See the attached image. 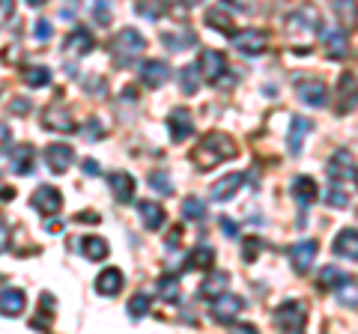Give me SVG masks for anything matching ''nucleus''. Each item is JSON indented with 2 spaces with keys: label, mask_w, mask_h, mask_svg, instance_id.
Segmentation results:
<instances>
[{
  "label": "nucleus",
  "mask_w": 358,
  "mask_h": 334,
  "mask_svg": "<svg viewBox=\"0 0 358 334\" xmlns=\"http://www.w3.org/2000/svg\"><path fill=\"white\" fill-rule=\"evenodd\" d=\"M179 84H182L185 96H194L197 87H200V69L197 66H182V69H179Z\"/></svg>",
  "instance_id": "33"
},
{
  "label": "nucleus",
  "mask_w": 358,
  "mask_h": 334,
  "mask_svg": "<svg viewBox=\"0 0 358 334\" xmlns=\"http://www.w3.org/2000/svg\"><path fill=\"white\" fill-rule=\"evenodd\" d=\"M15 197V188H9L3 180H0V200H13Z\"/></svg>",
  "instance_id": "55"
},
{
  "label": "nucleus",
  "mask_w": 358,
  "mask_h": 334,
  "mask_svg": "<svg viewBox=\"0 0 358 334\" xmlns=\"http://www.w3.org/2000/svg\"><path fill=\"white\" fill-rule=\"evenodd\" d=\"M9 167H13V173H18V176H30L36 170V150H33L30 143H18V147L9 152Z\"/></svg>",
  "instance_id": "13"
},
{
  "label": "nucleus",
  "mask_w": 358,
  "mask_h": 334,
  "mask_svg": "<svg viewBox=\"0 0 358 334\" xmlns=\"http://www.w3.org/2000/svg\"><path fill=\"white\" fill-rule=\"evenodd\" d=\"M320 33H322V51H326L331 60L346 57L350 45H346V33L343 30H320Z\"/></svg>",
  "instance_id": "23"
},
{
  "label": "nucleus",
  "mask_w": 358,
  "mask_h": 334,
  "mask_svg": "<svg viewBox=\"0 0 358 334\" xmlns=\"http://www.w3.org/2000/svg\"><path fill=\"white\" fill-rule=\"evenodd\" d=\"M310 119L308 117H293V122H289V135H287V147L293 155L301 152V147H305V135L310 131Z\"/></svg>",
  "instance_id": "25"
},
{
  "label": "nucleus",
  "mask_w": 358,
  "mask_h": 334,
  "mask_svg": "<svg viewBox=\"0 0 358 334\" xmlns=\"http://www.w3.org/2000/svg\"><path fill=\"white\" fill-rule=\"evenodd\" d=\"M122 281H126V277H122V272L120 269H105L102 275L96 277V293L99 296H108V298H114L120 289H122Z\"/></svg>",
  "instance_id": "27"
},
{
  "label": "nucleus",
  "mask_w": 358,
  "mask_h": 334,
  "mask_svg": "<svg viewBox=\"0 0 358 334\" xmlns=\"http://www.w3.org/2000/svg\"><path fill=\"white\" fill-rule=\"evenodd\" d=\"M99 135H102V126H99V119H90L87 122V138L90 140H99Z\"/></svg>",
  "instance_id": "50"
},
{
  "label": "nucleus",
  "mask_w": 358,
  "mask_h": 334,
  "mask_svg": "<svg viewBox=\"0 0 358 334\" xmlns=\"http://www.w3.org/2000/svg\"><path fill=\"white\" fill-rule=\"evenodd\" d=\"M296 96L310 108H322L329 102V87L317 78H301V81H296Z\"/></svg>",
  "instance_id": "10"
},
{
  "label": "nucleus",
  "mask_w": 358,
  "mask_h": 334,
  "mask_svg": "<svg viewBox=\"0 0 358 334\" xmlns=\"http://www.w3.org/2000/svg\"><path fill=\"white\" fill-rule=\"evenodd\" d=\"M293 197L299 200V206H301V209H308L313 200L320 197L317 182H313L310 176H299V180H293Z\"/></svg>",
  "instance_id": "28"
},
{
  "label": "nucleus",
  "mask_w": 358,
  "mask_h": 334,
  "mask_svg": "<svg viewBox=\"0 0 358 334\" xmlns=\"http://www.w3.org/2000/svg\"><path fill=\"white\" fill-rule=\"evenodd\" d=\"M72 159H75V152H72L69 143H51V147L45 150V161H48V167L54 173H63L66 167L72 164Z\"/></svg>",
  "instance_id": "19"
},
{
  "label": "nucleus",
  "mask_w": 358,
  "mask_h": 334,
  "mask_svg": "<svg viewBox=\"0 0 358 334\" xmlns=\"http://www.w3.org/2000/svg\"><path fill=\"white\" fill-rule=\"evenodd\" d=\"M227 284H230V275L227 272H209L206 281L200 284V296H203L206 302H215L218 296L227 293Z\"/></svg>",
  "instance_id": "22"
},
{
  "label": "nucleus",
  "mask_w": 358,
  "mask_h": 334,
  "mask_svg": "<svg viewBox=\"0 0 358 334\" xmlns=\"http://www.w3.org/2000/svg\"><path fill=\"white\" fill-rule=\"evenodd\" d=\"M81 170H84L87 176H99V173H102V170H99V161H96V159H84Z\"/></svg>",
  "instance_id": "49"
},
{
  "label": "nucleus",
  "mask_w": 358,
  "mask_h": 334,
  "mask_svg": "<svg viewBox=\"0 0 358 334\" xmlns=\"http://www.w3.org/2000/svg\"><path fill=\"white\" fill-rule=\"evenodd\" d=\"M322 30V18L317 13V6L301 3L299 9L287 15V33L289 36H308V33H320Z\"/></svg>",
  "instance_id": "5"
},
{
  "label": "nucleus",
  "mask_w": 358,
  "mask_h": 334,
  "mask_svg": "<svg viewBox=\"0 0 358 334\" xmlns=\"http://www.w3.org/2000/svg\"><path fill=\"white\" fill-rule=\"evenodd\" d=\"M138 9H141V15H147L150 21H155V18L164 13V3H155V6H152V3H147V0H141Z\"/></svg>",
  "instance_id": "44"
},
{
  "label": "nucleus",
  "mask_w": 358,
  "mask_h": 334,
  "mask_svg": "<svg viewBox=\"0 0 358 334\" xmlns=\"http://www.w3.org/2000/svg\"><path fill=\"white\" fill-rule=\"evenodd\" d=\"M221 230L224 233H227V236L233 239V236H236V233H239V227H236V221H230V218H221Z\"/></svg>",
  "instance_id": "52"
},
{
  "label": "nucleus",
  "mask_w": 358,
  "mask_h": 334,
  "mask_svg": "<svg viewBox=\"0 0 358 334\" xmlns=\"http://www.w3.org/2000/svg\"><path fill=\"white\" fill-rule=\"evenodd\" d=\"M206 21H209V27H215L221 33H230V36H233V21H230V15H224L221 9H209Z\"/></svg>",
  "instance_id": "40"
},
{
  "label": "nucleus",
  "mask_w": 358,
  "mask_h": 334,
  "mask_svg": "<svg viewBox=\"0 0 358 334\" xmlns=\"http://www.w3.org/2000/svg\"><path fill=\"white\" fill-rule=\"evenodd\" d=\"M138 72H141V81L147 87H162V84H167V78H171V66L164 60H147Z\"/></svg>",
  "instance_id": "17"
},
{
  "label": "nucleus",
  "mask_w": 358,
  "mask_h": 334,
  "mask_svg": "<svg viewBox=\"0 0 358 334\" xmlns=\"http://www.w3.org/2000/svg\"><path fill=\"white\" fill-rule=\"evenodd\" d=\"M27 3H30V6H45L48 0H27Z\"/></svg>",
  "instance_id": "58"
},
{
  "label": "nucleus",
  "mask_w": 358,
  "mask_h": 334,
  "mask_svg": "<svg viewBox=\"0 0 358 334\" xmlns=\"http://www.w3.org/2000/svg\"><path fill=\"white\" fill-rule=\"evenodd\" d=\"M212 257H215V254H212L209 245H197V248L188 254V269H209Z\"/></svg>",
  "instance_id": "34"
},
{
  "label": "nucleus",
  "mask_w": 358,
  "mask_h": 334,
  "mask_svg": "<svg viewBox=\"0 0 358 334\" xmlns=\"http://www.w3.org/2000/svg\"><path fill=\"white\" fill-rule=\"evenodd\" d=\"M188 3H197V0H188Z\"/></svg>",
  "instance_id": "59"
},
{
  "label": "nucleus",
  "mask_w": 358,
  "mask_h": 334,
  "mask_svg": "<svg viewBox=\"0 0 358 334\" xmlns=\"http://www.w3.org/2000/svg\"><path fill=\"white\" fill-rule=\"evenodd\" d=\"M257 251H260V242L257 239H251V242H245V260H257Z\"/></svg>",
  "instance_id": "48"
},
{
  "label": "nucleus",
  "mask_w": 358,
  "mask_h": 334,
  "mask_svg": "<svg viewBox=\"0 0 358 334\" xmlns=\"http://www.w3.org/2000/svg\"><path fill=\"white\" fill-rule=\"evenodd\" d=\"M150 185L155 188V191H159V194H173V182H171V176H167L164 170H152L150 173Z\"/></svg>",
  "instance_id": "41"
},
{
  "label": "nucleus",
  "mask_w": 358,
  "mask_h": 334,
  "mask_svg": "<svg viewBox=\"0 0 358 334\" xmlns=\"http://www.w3.org/2000/svg\"><path fill=\"white\" fill-rule=\"evenodd\" d=\"M334 254L338 257H346V260H355L358 263V230H341L338 233V239H334Z\"/></svg>",
  "instance_id": "24"
},
{
  "label": "nucleus",
  "mask_w": 358,
  "mask_h": 334,
  "mask_svg": "<svg viewBox=\"0 0 358 334\" xmlns=\"http://www.w3.org/2000/svg\"><path fill=\"white\" fill-rule=\"evenodd\" d=\"M275 326L287 331V334H296L308 326V307L301 302H284L281 307L275 310Z\"/></svg>",
  "instance_id": "6"
},
{
  "label": "nucleus",
  "mask_w": 358,
  "mask_h": 334,
  "mask_svg": "<svg viewBox=\"0 0 358 334\" xmlns=\"http://www.w3.org/2000/svg\"><path fill=\"white\" fill-rule=\"evenodd\" d=\"M93 18H96V24L108 27V21H110V0H93Z\"/></svg>",
  "instance_id": "42"
},
{
  "label": "nucleus",
  "mask_w": 358,
  "mask_h": 334,
  "mask_svg": "<svg viewBox=\"0 0 358 334\" xmlns=\"http://www.w3.org/2000/svg\"><path fill=\"white\" fill-rule=\"evenodd\" d=\"M0 15H3V18H13V15H15V0H0Z\"/></svg>",
  "instance_id": "51"
},
{
  "label": "nucleus",
  "mask_w": 358,
  "mask_h": 334,
  "mask_svg": "<svg viewBox=\"0 0 358 334\" xmlns=\"http://www.w3.org/2000/svg\"><path fill=\"white\" fill-rule=\"evenodd\" d=\"M221 3L230 6V9H236V13H251L254 0H221Z\"/></svg>",
  "instance_id": "47"
},
{
  "label": "nucleus",
  "mask_w": 358,
  "mask_h": 334,
  "mask_svg": "<svg viewBox=\"0 0 358 334\" xmlns=\"http://www.w3.org/2000/svg\"><path fill=\"white\" fill-rule=\"evenodd\" d=\"M108 185H110V191H114V197L120 200V203H131V197H134V176L126 173V170H117V173H110L108 176Z\"/></svg>",
  "instance_id": "18"
},
{
  "label": "nucleus",
  "mask_w": 358,
  "mask_h": 334,
  "mask_svg": "<svg viewBox=\"0 0 358 334\" xmlns=\"http://www.w3.org/2000/svg\"><path fill=\"white\" fill-rule=\"evenodd\" d=\"M242 185H245L242 173H227L224 180H218L215 185H212V200H215V203H227V200H233L239 194Z\"/></svg>",
  "instance_id": "14"
},
{
  "label": "nucleus",
  "mask_w": 358,
  "mask_h": 334,
  "mask_svg": "<svg viewBox=\"0 0 358 334\" xmlns=\"http://www.w3.org/2000/svg\"><path fill=\"white\" fill-rule=\"evenodd\" d=\"M326 203H329V206H338V209H346V206H350V188H343V185H331V182H329Z\"/></svg>",
  "instance_id": "38"
},
{
  "label": "nucleus",
  "mask_w": 358,
  "mask_h": 334,
  "mask_svg": "<svg viewBox=\"0 0 358 334\" xmlns=\"http://www.w3.org/2000/svg\"><path fill=\"white\" fill-rule=\"evenodd\" d=\"M176 242H182V227H173L167 236V248H176Z\"/></svg>",
  "instance_id": "54"
},
{
  "label": "nucleus",
  "mask_w": 358,
  "mask_h": 334,
  "mask_svg": "<svg viewBox=\"0 0 358 334\" xmlns=\"http://www.w3.org/2000/svg\"><path fill=\"white\" fill-rule=\"evenodd\" d=\"M51 33H54V30H51V21L39 18L36 24H33V36H36V39H42V42H45V39H51Z\"/></svg>",
  "instance_id": "45"
},
{
  "label": "nucleus",
  "mask_w": 358,
  "mask_h": 334,
  "mask_svg": "<svg viewBox=\"0 0 358 334\" xmlns=\"http://www.w3.org/2000/svg\"><path fill=\"white\" fill-rule=\"evenodd\" d=\"M331 9H334V15L341 18L343 27H352L355 21H358V6H355V0H331Z\"/></svg>",
  "instance_id": "31"
},
{
  "label": "nucleus",
  "mask_w": 358,
  "mask_h": 334,
  "mask_svg": "<svg viewBox=\"0 0 358 334\" xmlns=\"http://www.w3.org/2000/svg\"><path fill=\"white\" fill-rule=\"evenodd\" d=\"M75 6H78V0H63L60 15H63V18H75Z\"/></svg>",
  "instance_id": "53"
},
{
  "label": "nucleus",
  "mask_w": 358,
  "mask_h": 334,
  "mask_svg": "<svg viewBox=\"0 0 358 334\" xmlns=\"http://www.w3.org/2000/svg\"><path fill=\"white\" fill-rule=\"evenodd\" d=\"M167 129H171V138L179 143V140H185V138H192L194 135V122H192V114H188L185 108H179L173 110L171 117H167Z\"/></svg>",
  "instance_id": "15"
},
{
  "label": "nucleus",
  "mask_w": 358,
  "mask_h": 334,
  "mask_svg": "<svg viewBox=\"0 0 358 334\" xmlns=\"http://www.w3.org/2000/svg\"><path fill=\"white\" fill-rule=\"evenodd\" d=\"M358 108V78L352 72H343L338 81V114H352Z\"/></svg>",
  "instance_id": "12"
},
{
  "label": "nucleus",
  "mask_w": 358,
  "mask_h": 334,
  "mask_svg": "<svg viewBox=\"0 0 358 334\" xmlns=\"http://www.w3.org/2000/svg\"><path fill=\"white\" fill-rule=\"evenodd\" d=\"M162 42L171 51H179V48H188V45H194V36L188 30H182V33H162Z\"/></svg>",
  "instance_id": "37"
},
{
  "label": "nucleus",
  "mask_w": 358,
  "mask_h": 334,
  "mask_svg": "<svg viewBox=\"0 0 358 334\" xmlns=\"http://www.w3.org/2000/svg\"><path fill=\"white\" fill-rule=\"evenodd\" d=\"M245 314V298L239 296H218L215 298V307H212V319L221 322V326H233L239 317Z\"/></svg>",
  "instance_id": "8"
},
{
  "label": "nucleus",
  "mask_w": 358,
  "mask_h": 334,
  "mask_svg": "<svg viewBox=\"0 0 358 334\" xmlns=\"http://www.w3.org/2000/svg\"><path fill=\"white\" fill-rule=\"evenodd\" d=\"M27 108H30V105L24 102V99H18V102H13V110H15V114H24Z\"/></svg>",
  "instance_id": "56"
},
{
  "label": "nucleus",
  "mask_w": 358,
  "mask_h": 334,
  "mask_svg": "<svg viewBox=\"0 0 358 334\" xmlns=\"http://www.w3.org/2000/svg\"><path fill=\"white\" fill-rule=\"evenodd\" d=\"M326 173H329V182L331 185H343V188H352L358 182V164L352 159V152L338 150L329 159L326 164Z\"/></svg>",
  "instance_id": "3"
},
{
  "label": "nucleus",
  "mask_w": 358,
  "mask_h": 334,
  "mask_svg": "<svg viewBox=\"0 0 358 334\" xmlns=\"http://www.w3.org/2000/svg\"><path fill=\"white\" fill-rule=\"evenodd\" d=\"M346 281H352V277H346L343 272L334 269V266H326V269L320 272V289H341Z\"/></svg>",
  "instance_id": "32"
},
{
  "label": "nucleus",
  "mask_w": 358,
  "mask_h": 334,
  "mask_svg": "<svg viewBox=\"0 0 358 334\" xmlns=\"http://www.w3.org/2000/svg\"><path fill=\"white\" fill-rule=\"evenodd\" d=\"M108 242L102 236H84L81 239V254H84V260L90 263H99V260H105L108 257Z\"/></svg>",
  "instance_id": "29"
},
{
  "label": "nucleus",
  "mask_w": 358,
  "mask_h": 334,
  "mask_svg": "<svg viewBox=\"0 0 358 334\" xmlns=\"http://www.w3.org/2000/svg\"><path fill=\"white\" fill-rule=\"evenodd\" d=\"M233 155H236V143H233V138L221 135V131H212V135H206L194 147L192 161L197 164V170H212V167H218L221 161L233 159Z\"/></svg>",
  "instance_id": "1"
},
{
  "label": "nucleus",
  "mask_w": 358,
  "mask_h": 334,
  "mask_svg": "<svg viewBox=\"0 0 358 334\" xmlns=\"http://www.w3.org/2000/svg\"><path fill=\"white\" fill-rule=\"evenodd\" d=\"M317 251H320V245L313 242V239L296 242L293 248H289V263H293V269H296L299 275H308L310 266H313V260H317Z\"/></svg>",
  "instance_id": "11"
},
{
  "label": "nucleus",
  "mask_w": 358,
  "mask_h": 334,
  "mask_svg": "<svg viewBox=\"0 0 358 334\" xmlns=\"http://www.w3.org/2000/svg\"><path fill=\"white\" fill-rule=\"evenodd\" d=\"M24 305H27V298L21 289H13V286L0 289V317H21Z\"/></svg>",
  "instance_id": "21"
},
{
  "label": "nucleus",
  "mask_w": 358,
  "mask_h": 334,
  "mask_svg": "<svg viewBox=\"0 0 358 334\" xmlns=\"http://www.w3.org/2000/svg\"><path fill=\"white\" fill-rule=\"evenodd\" d=\"M182 215L188 221H203L206 218V203L200 197H185L182 200Z\"/></svg>",
  "instance_id": "35"
},
{
  "label": "nucleus",
  "mask_w": 358,
  "mask_h": 334,
  "mask_svg": "<svg viewBox=\"0 0 358 334\" xmlns=\"http://www.w3.org/2000/svg\"><path fill=\"white\" fill-rule=\"evenodd\" d=\"M197 69H200V78H203L206 84H215V87H227L233 84V78L227 75V60H224V54L218 51H203L197 60Z\"/></svg>",
  "instance_id": "4"
},
{
  "label": "nucleus",
  "mask_w": 358,
  "mask_h": 334,
  "mask_svg": "<svg viewBox=\"0 0 358 334\" xmlns=\"http://www.w3.org/2000/svg\"><path fill=\"white\" fill-rule=\"evenodd\" d=\"M63 51L69 54V57H84V54H90L93 51V36H90V30H84V27L72 30L69 36H66Z\"/></svg>",
  "instance_id": "20"
},
{
  "label": "nucleus",
  "mask_w": 358,
  "mask_h": 334,
  "mask_svg": "<svg viewBox=\"0 0 358 334\" xmlns=\"http://www.w3.org/2000/svg\"><path fill=\"white\" fill-rule=\"evenodd\" d=\"M126 314H129V319H143V317L150 314V296H147V293H138V296H134L131 302H129Z\"/></svg>",
  "instance_id": "39"
},
{
  "label": "nucleus",
  "mask_w": 358,
  "mask_h": 334,
  "mask_svg": "<svg viewBox=\"0 0 358 334\" xmlns=\"http://www.w3.org/2000/svg\"><path fill=\"white\" fill-rule=\"evenodd\" d=\"M155 293H159V298H164V302H179V277L173 275H162L159 281H155Z\"/></svg>",
  "instance_id": "30"
},
{
  "label": "nucleus",
  "mask_w": 358,
  "mask_h": 334,
  "mask_svg": "<svg viewBox=\"0 0 358 334\" xmlns=\"http://www.w3.org/2000/svg\"><path fill=\"white\" fill-rule=\"evenodd\" d=\"M147 48V39L141 36L134 27H122L114 39H110V57H114L117 69H131L138 57Z\"/></svg>",
  "instance_id": "2"
},
{
  "label": "nucleus",
  "mask_w": 358,
  "mask_h": 334,
  "mask_svg": "<svg viewBox=\"0 0 358 334\" xmlns=\"http://www.w3.org/2000/svg\"><path fill=\"white\" fill-rule=\"evenodd\" d=\"M233 45H236L239 54H245V57H260V54L268 48V36H266V30H239V33H233Z\"/></svg>",
  "instance_id": "7"
},
{
  "label": "nucleus",
  "mask_w": 358,
  "mask_h": 334,
  "mask_svg": "<svg viewBox=\"0 0 358 334\" xmlns=\"http://www.w3.org/2000/svg\"><path fill=\"white\" fill-rule=\"evenodd\" d=\"M24 84L27 87H48L51 72L45 69V66H30V69H24Z\"/></svg>",
  "instance_id": "36"
},
{
  "label": "nucleus",
  "mask_w": 358,
  "mask_h": 334,
  "mask_svg": "<svg viewBox=\"0 0 358 334\" xmlns=\"http://www.w3.org/2000/svg\"><path fill=\"white\" fill-rule=\"evenodd\" d=\"M42 126L51 129V131H75V119L69 117V110L51 105V108L42 110Z\"/></svg>",
  "instance_id": "16"
},
{
  "label": "nucleus",
  "mask_w": 358,
  "mask_h": 334,
  "mask_svg": "<svg viewBox=\"0 0 358 334\" xmlns=\"http://www.w3.org/2000/svg\"><path fill=\"white\" fill-rule=\"evenodd\" d=\"M138 215H141V221H143V227L147 230H162L164 227V209L155 203V200H141Z\"/></svg>",
  "instance_id": "26"
},
{
  "label": "nucleus",
  "mask_w": 358,
  "mask_h": 334,
  "mask_svg": "<svg viewBox=\"0 0 358 334\" xmlns=\"http://www.w3.org/2000/svg\"><path fill=\"white\" fill-rule=\"evenodd\" d=\"M30 203H33V209H36L39 215L51 218V215H57L60 209H63V194H60L54 185H39L36 191H33Z\"/></svg>",
  "instance_id": "9"
},
{
  "label": "nucleus",
  "mask_w": 358,
  "mask_h": 334,
  "mask_svg": "<svg viewBox=\"0 0 358 334\" xmlns=\"http://www.w3.org/2000/svg\"><path fill=\"white\" fill-rule=\"evenodd\" d=\"M78 221H93V224H96L99 215H78Z\"/></svg>",
  "instance_id": "57"
},
{
  "label": "nucleus",
  "mask_w": 358,
  "mask_h": 334,
  "mask_svg": "<svg viewBox=\"0 0 358 334\" xmlns=\"http://www.w3.org/2000/svg\"><path fill=\"white\" fill-rule=\"evenodd\" d=\"M9 147H13V131H9L6 122H0V155L9 152Z\"/></svg>",
  "instance_id": "46"
},
{
  "label": "nucleus",
  "mask_w": 358,
  "mask_h": 334,
  "mask_svg": "<svg viewBox=\"0 0 358 334\" xmlns=\"http://www.w3.org/2000/svg\"><path fill=\"white\" fill-rule=\"evenodd\" d=\"M338 298H341V302L343 305H358V289H355V281H346L341 289H338Z\"/></svg>",
  "instance_id": "43"
}]
</instances>
